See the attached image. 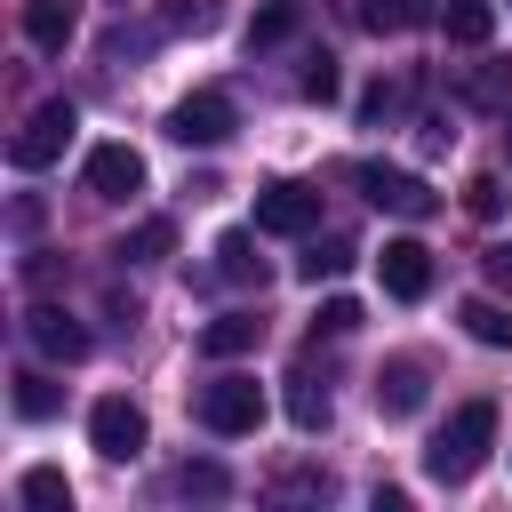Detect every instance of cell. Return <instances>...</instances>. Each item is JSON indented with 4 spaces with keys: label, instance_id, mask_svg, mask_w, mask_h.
Listing matches in <instances>:
<instances>
[{
    "label": "cell",
    "instance_id": "obj_29",
    "mask_svg": "<svg viewBox=\"0 0 512 512\" xmlns=\"http://www.w3.org/2000/svg\"><path fill=\"white\" fill-rule=\"evenodd\" d=\"M464 208L472 216H504V176H472L464 184Z\"/></svg>",
    "mask_w": 512,
    "mask_h": 512
},
{
    "label": "cell",
    "instance_id": "obj_26",
    "mask_svg": "<svg viewBox=\"0 0 512 512\" xmlns=\"http://www.w3.org/2000/svg\"><path fill=\"white\" fill-rule=\"evenodd\" d=\"M464 96H472V104H504V96H512V64H472V72H464Z\"/></svg>",
    "mask_w": 512,
    "mask_h": 512
},
{
    "label": "cell",
    "instance_id": "obj_5",
    "mask_svg": "<svg viewBox=\"0 0 512 512\" xmlns=\"http://www.w3.org/2000/svg\"><path fill=\"white\" fill-rule=\"evenodd\" d=\"M88 448L112 456V464H136V456H144V408H136L128 392H104V400L88 408Z\"/></svg>",
    "mask_w": 512,
    "mask_h": 512
},
{
    "label": "cell",
    "instance_id": "obj_21",
    "mask_svg": "<svg viewBox=\"0 0 512 512\" xmlns=\"http://www.w3.org/2000/svg\"><path fill=\"white\" fill-rule=\"evenodd\" d=\"M296 24H304V8H296V0H264V8H256V24H248V48H272V40H288Z\"/></svg>",
    "mask_w": 512,
    "mask_h": 512
},
{
    "label": "cell",
    "instance_id": "obj_11",
    "mask_svg": "<svg viewBox=\"0 0 512 512\" xmlns=\"http://www.w3.org/2000/svg\"><path fill=\"white\" fill-rule=\"evenodd\" d=\"M424 384H432V368L400 352V360L376 368V408H384V416H416V408H424Z\"/></svg>",
    "mask_w": 512,
    "mask_h": 512
},
{
    "label": "cell",
    "instance_id": "obj_4",
    "mask_svg": "<svg viewBox=\"0 0 512 512\" xmlns=\"http://www.w3.org/2000/svg\"><path fill=\"white\" fill-rule=\"evenodd\" d=\"M72 128H80V112H72L64 96H48V104H40V112H32V120H24V128L8 136V160H16L24 176H32V168H48V160H64V144H72Z\"/></svg>",
    "mask_w": 512,
    "mask_h": 512
},
{
    "label": "cell",
    "instance_id": "obj_17",
    "mask_svg": "<svg viewBox=\"0 0 512 512\" xmlns=\"http://www.w3.org/2000/svg\"><path fill=\"white\" fill-rule=\"evenodd\" d=\"M352 256H360V248H352L344 232H328V240H304V256H296V272H304V280L320 288V280H336V272H352Z\"/></svg>",
    "mask_w": 512,
    "mask_h": 512
},
{
    "label": "cell",
    "instance_id": "obj_13",
    "mask_svg": "<svg viewBox=\"0 0 512 512\" xmlns=\"http://www.w3.org/2000/svg\"><path fill=\"white\" fill-rule=\"evenodd\" d=\"M256 336H264L256 312H216V320L200 328V352H208V360H240V352H256Z\"/></svg>",
    "mask_w": 512,
    "mask_h": 512
},
{
    "label": "cell",
    "instance_id": "obj_31",
    "mask_svg": "<svg viewBox=\"0 0 512 512\" xmlns=\"http://www.w3.org/2000/svg\"><path fill=\"white\" fill-rule=\"evenodd\" d=\"M392 104H400V88H392V80H376V88H368V96H360V120H384V112H392Z\"/></svg>",
    "mask_w": 512,
    "mask_h": 512
},
{
    "label": "cell",
    "instance_id": "obj_10",
    "mask_svg": "<svg viewBox=\"0 0 512 512\" xmlns=\"http://www.w3.org/2000/svg\"><path fill=\"white\" fill-rule=\"evenodd\" d=\"M24 336H32L48 360H88V328H80L64 304H32V312H24Z\"/></svg>",
    "mask_w": 512,
    "mask_h": 512
},
{
    "label": "cell",
    "instance_id": "obj_18",
    "mask_svg": "<svg viewBox=\"0 0 512 512\" xmlns=\"http://www.w3.org/2000/svg\"><path fill=\"white\" fill-rule=\"evenodd\" d=\"M328 416H336L328 384H312V376H288V424H296V432H328Z\"/></svg>",
    "mask_w": 512,
    "mask_h": 512
},
{
    "label": "cell",
    "instance_id": "obj_32",
    "mask_svg": "<svg viewBox=\"0 0 512 512\" xmlns=\"http://www.w3.org/2000/svg\"><path fill=\"white\" fill-rule=\"evenodd\" d=\"M504 152H512V120H504Z\"/></svg>",
    "mask_w": 512,
    "mask_h": 512
},
{
    "label": "cell",
    "instance_id": "obj_30",
    "mask_svg": "<svg viewBox=\"0 0 512 512\" xmlns=\"http://www.w3.org/2000/svg\"><path fill=\"white\" fill-rule=\"evenodd\" d=\"M480 264H488V288H504V296H512V240H496Z\"/></svg>",
    "mask_w": 512,
    "mask_h": 512
},
{
    "label": "cell",
    "instance_id": "obj_20",
    "mask_svg": "<svg viewBox=\"0 0 512 512\" xmlns=\"http://www.w3.org/2000/svg\"><path fill=\"white\" fill-rule=\"evenodd\" d=\"M168 248H176V224H168V216H144V224L120 240V256H128V264H160Z\"/></svg>",
    "mask_w": 512,
    "mask_h": 512
},
{
    "label": "cell",
    "instance_id": "obj_9",
    "mask_svg": "<svg viewBox=\"0 0 512 512\" xmlns=\"http://www.w3.org/2000/svg\"><path fill=\"white\" fill-rule=\"evenodd\" d=\"M376 280H384V296H400V304H424V296H432V248H424V240H384V256H376Z\"/></svg>",
    "mask_w": 512,
    "mask_h": 512
},
{
    "label": "cell",
    "instance_id": "obj_22",
    "mask_svg": "<svg viewBox=\"0 0 512 512\" xmlns=\"http://www.w3.org/2000/svg\"><path fill=\"white\" fill-rule=\"evenodd\" d=\"M8 384H16V416H24V424H40V416H56V384H48L40 368H16Z\"/></svg>",
    "mask_w": 512,
    "mask_h": 512
},
{
    "label": "cell",
    "instance_id": "obj_25",
    "mask_svg": "<svg viewBox=\"0 0 512 512\" xmlns=\"http://www.w3.org/2000/svg\"><path fill=\"white\" fill-rule=\"evenodd\" d=\"M296 88H304V104H336V96H344V72H336V56H312Z\"/></svg>",
    "mask_w": 512,
    "mask_h": 512
},
{
    "label": "cell",
    "instance_id": "obj_1",
    "mask_svg": "<svg viewBox=\"0 0 512 512\" xmlns=\"http://www.w3.org/2000/svg\"><path fill=\"white\" fill-rule=\"evenodd\" d=\"M488 448H496V400H464L440 432H432V448H424V472L440 480V488H464L480 464H488Z\"/></svg>",
    "mask_w": 512,
    "mask_h": 512
},
{
    "label": "cell",
    "instance_id": "obj_16",
    "mask_svg": "<svg viewBox=\"0 0 512 512\" xmlns=\"http://www.w3.org/2000/svg\"><path fill=\"white\" fill-rule=\"evenodd\" d=\"M440 24H448L456 48H488V32H496V0H448Z\"/></svg>",
    "mask_w": 512,
    "mask_h": 512
},
{
    "label": "cell",
    "instance_id": "obj_27",
    "mask_svg": "<svg viewBox=\"0 0 512 512\" xmlns=\"http://www.w3.org/2000/svg\"><path fill=\"white\" fill-rule=\"evenodd\" d=\"M352 328H360V304H352V296H328V304L312 312V336H352Z\"/></svg>",
    "mask_w": 512,
    "mask_h": 512
},
{
    "label": "cell",
    "instance_id": "obj_24",
    "mask_svg": "<svg viewBox=\"0 0 512 512\" xmlns=\"http://www.w3.org/2000/svg\"><path fill=\"white\" fill-rule=\"evenodd\" d=\"M160 32H216V0H160Z\"/></svg>",
    "mask_w": 512,
    "mask_h": 512
},
{
    "label": "cell",
    "instance_id": "obj_19",
    "mask_svg": "<svg viewBox=\"0 0 512 512\" xmlns=\"http://www.w3.org/2000/svg\"><path fill=\"white\" fill-rule=\"evenodd\" d=\"M16 496H24L32 512H64V504H72V480H64L56 464H32V472L16 480Z\"/></svg>",
    "mask_w": 512,
    "mask_h": 512
},
{
    "label": "cell",
    "instance_id": "obj_28",
    "mask_svg": "<svg viewBox=\"0 0 512 512\" xmlns=\"http://www.w3.org/2000/svg\"><path fill=\"white\" fill-rule=\"evenodd\" d=\"M176 488H184V496H200V504H216L232 480H224V464H184V472H176Z\"/></svg>",
    "mask_w": 512,
    "mask_h": 512
},
{
    "label": "cell",
    "instance_id": "obj_14",
    "mask_svg": "<svg viewBox=\"0 0 512 512\" xmlns=\"http://www.w3.org/2000/svg\"><path fill=\"white\" fill-rule=\"evenodd\" d=\"M456 320H464V336H472V344L512 352V312H504L496 296H464V304H456Z\"/></svg>",
    "mask_w": 512,
    "mask_h": 512
},
{
    "label": "cell",
    "instance_id": "obj_7",
    "mask_svg": "<svg viewBox=\"0 0 512 512\" xmlns=\"http://www.w3.org/2000/svg\"><path fill=\"white\" fill-rule=\"evenodd\" d=\"M80 184H88L96 200H136V192H144V152H136V144H96V152L80 160Z\"/></svg>",
    "mask_w": 512,
    "mask_h": 512
},
{
    "label": "cell",
    "instance_id": "obj_3",
    "mask_svg": "<svg viewBox=\"0 0 512 512\" xmlns=\"http://www.w3.org/2000/svg\"><path fill=\"white\" fill-rule=\"evenodd\" d=\"M232 128H240V104H232L224 88H192V96L168 112V136H176L184 152H216Z\"/></svg>",
    "mask_w": 512,
    "mask_h": 512
},
{
    "label": "cell",
    "instance_id": "obj_2",
    "mask_svg": "<svg viewBox=\"0 0 512 512\" xmlns=\"http://www.w3.org/2000/svg\"><path fill=\"white\" fill-rule=\"evenodd\" d=\"M192 416H200L216 440H240V432L264 424V384H256V376H216V384H200Z\"/></svg>",
    "mask_w": 512,
    "mask_h": 512
},
{
    "label": "cell",
    "instance_id": "obj_23",
    "mask_svg": "<svg viewBox=\"0 0 512 512\" xmlns=\"http://www.w3.org/2000/svg\"><path fill=\"white\" fill-rule=\"evenodd\" d=\"M360 24L368 32H408V24H424V0H360Z\"/></svg>",
    "mask_w": 512,
    "mask_h": 512
},
{
    "label": "cell",
    "instance_id": "obj_8",
    "mask_svg": "<svg viewBox=\"0 0 512 512\" xmlns=\"http://www.w3.org/2000/svg\"><path fill=\"white\" fill-rule=\"evenodd\" d=\"M360 192H368L384 216H408V224L440 208V192H432L424 176H408V168H360Z\"/></svg>",
    "mask_w": 512,
    "mask_h": 512
},
{
    "label": "cell",
    "instance_id": "obj_6",
    "mask_svg": "<svg viewBox=\"0 0 512 512\" xmlns=\"http://www.w3.org/2000/svg\"><path fill=\"white\" fill-rule=\"evenodd\" d=\"M320 224V192L312 184H256V232H280V240H304Z\"/></svg>",
    "mask_w": 512,
    "mask_h": 512
},
{
    "label": "cell",
    "instance_id": "obj_12",
    "mask_svg": "<svg viewBox=\"0 0 512 512\" xmlns=\"http://www.w3.org/2000/svg\"><path fill=\"white\" fill-rule=\"evenodd\" d=\"M72 32H80V0H24V40H32V48L56 56Z\"/></svg>",
    "mask_w": 512,
    "mask_h": 512
},
{
    "label": "cell",
    "instance_id": "obj_15",
    "mask_svg": "<svg viewBox=\"0 0 512 512\" xmlns=\"http://www.w3.org/2000/svg\"><path fill=\"white\" fill-rule=\"evenodd\" d=\"M216 280H232V288H264L256 232H224V240H216Z\"/></svg>",
    "mask_w": 512,
    "mask_h": 512
}]
</instances>
